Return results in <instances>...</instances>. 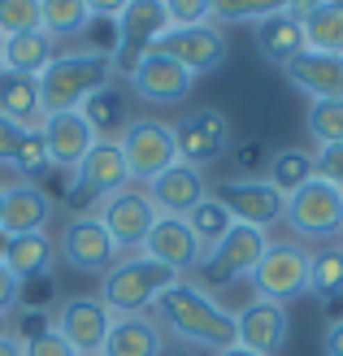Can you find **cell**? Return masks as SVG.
Segmentation results:
<instances>
[{
  "instance_id": "cell-30",
  "label": "cell",
  "mask_w": 343,
  "mask_h": 356,
  "mask_svg": "<svg viewBox=\"0 0 343 356\" xmlns=\"http://www.w3.org/2000/svg\"><path fill=\"white\" fill-rule=\"evenodd\" d=\"M92 9L87 0H44L40 5V31L48 35L52 44L57 40H79L92 26Z\"/></svg>"
},
{
  "instance_id": "cell-16",
  "label": "cell",
  "mask_w": 343,
  "mask_h": 356,
  "mask_svg": "<svg viewBox=\"0 0 343 356\" xmlns=\"http://www.w3.org/2000/svg\"><path fill=\"white\" fill-rule=\"evenodd\" d=\"M287 334H292V317L282 305H269V300H248V305L234 313V343L257 352V356H274L287 348Z\"/></svg>"
},
{
  "instance_id": "cell-9",
  "label": "cell",
  "mask_w": 343,
  "mask_h": 356,
  "mask_svg": "<svg viewBox=\"0 0 343 356\" xmlns=\"http://www.w3.org/2000/svg\"><path fill=\"white\" fill-rule=\"evenodd\" d=\"M174 144H178V161L205 170L213 161H222L234 144V127L222 109H196L174 122Z\"/></svg>"
},
{
  "instance_id": "cell-31",
  "label": "cell",
  "mask_w": 343,
  "mask_h": 356,
  "mask_svg": "<svg viewBox=\"0 0 343 356\" xmlns=\"http://www.w3.org/2000/svg\"><path fill=\"white\" fill-rule=\"evenodd\" d=\"M183 222L191 226V235H196V243H200V252H213V248L226 239V230L234 226V218L226 213V204L218 200V195H205V200L196 204Z\"/></svg>"
},
{
  "instance_id": "cell-4",
  "label": "cell",
  "mask_w": 343,
  "mask_h": 356,
  "mask_svg": "<svg viewBox=\"0 0 343 356\" xmlns=\"http://www.w3.org/2000/svg\"><path fill=\"white\" fill-rule=\"evenodd\" d=\"M309 261L313 252L304 243L296 239H282V243H269L261 261H257V270H252V300H269V305H292V300L300 296H309Z\"/></svg>"
},
{
  "instance_id": "cell-22",
  "label": "cell",
  "mask_w": 343,
  "mask_h": 356,
  "mask_svg": "<svg viewBox=\"0 0 343 356\" xmlns=\"http://www.w3.org/2000/svg\"><path fill=\"white\" fill-rule=\"evenodd\" d=\"M292 87L309 92L313 100H343V57H326V52H309L292 57L282 65Z\"/></svg>"
},
{
  "instance_id": "cell-12",
  "label": "cell",
  "mask_w": 343,
  "mask_h": 356,
  "mask_svg": "<svg viewBox=\"0 0 343 356\" xmlns=\"http://www.w3.org/2000/svg\"><path fill=\"white\" fill-rule=\"evenodd\" d=\"M157 52L174 57L191 79H200V74L222 70V61H226V35L218 26H209V22L205 26H170L157 40Z\"/></svg>"
},
{
  "instance_id": "cell-48",
  "label": "cell",
  "mask_w": 343,
  "mask_h": 356,
  "mask_svg": "<svg viewBox=\"0 0 343 356\" xmlns=\"http://www.w3.org/2000/svg\"><path fill=\"white\" fill-rule=\"evenodd\" d=\"M218 356H257V352H248V348L234 343V348H226V352H218Z\"/></svg>"
},
{
  "instance_id": "cell-25",
  "label": "cell",
  "mask_w": 343,
  "mask_h": 356,
  "mask_svg": "<svg viewBox=\"0 0 343 356\" xmlns=\"http://www.w3.org/2000/svg\"><path fill=\"white\" fill-rule=\"evenodd\" d=\"M166 352V334L148 313L139 317H113L109 339H104L100 356H161Z\"/></svg>"
},
{
  "instance_id": "cell-43",
  "label": "cell",
  "mask_w": 343,
  "mask_h": 356,
  "mask_svg": "<svg viewBox=\"0 0 343 356\" xmlns=\"http://www.w3.org/2000/svg\"><path fill=\"white\" fill-rule=\"evenodd\" d=\"M22 139H26V131L0 113V165L13 170V156H17V148H22Z\"/></svg>"
},
{
  "instance_id": "cell-37",
  "label": "cell",
  "mask_w": 343,
  "mask_h": 356,
  "mask_svg": "<svg viewBox=\"0 0 343 356\" xmlns=\"http://www.w3.org/2000/svg\"><path fill=\"white\" fill-rule=\"evenodd\" d=\"M269 161H274V152H269V144L261 135H248L244 144H234V170H239V178H265Z\"/></svg>"
},
{
  "instance_id": "cell-11",
  "label": "cell",
  "mask_w": 343,
  "mask_h": 356,
  "mask_svg": "<svg viewBox=\"0 0 343 356\" xmlns=\"http://www.w3.org/2000/svg\"><path fill=\"white\" fill-rule=\"evenodd\" d=\"M218 200L226 204V213L234 222H244V226H274L282 222V213H287V195L269 183V178H226V183H218Z\"/></svg>"
},
{
  "instance_id": "cell-7",
  "label": "cell",
  "mask_w": 343,
  "mask_h": 356,
  "mask_svg": "<svg viewBox=\"0 0 343 356\" xmlns=\"http://www.w3.org/2000/svg\"><path fill=\"white\" fill-rule=\"evenodd\" d=\"M170 31V13L157 0H131V5H118V48H113V74H126L157 48V40Z\"/></svg>"
},
{
  "instance_id": "cell-35",
  "label": "cell",
  "mask_w": 343,
  "mask_h": 356,
  "mask_svg": "<svg viewBox=\"0 0 343 356\" xmlns=\"http://www.w3.org/2000/svg\"><path fill=\"white\" fill-rule=\"evenodd\" d=\"M40 31V5L35 0H0V40Z\"/></svg>"
},
{
  "instance_id": "cell-45",
  "label": "cell",
  "mask_w": 343,
  "mask_h": 356,
  "mask_svg": "<svg viewBox=\"0 0 343 356\" xmlns=\"http://www.w3.org/2000/svg\"><path fill=\"white\" fill-rule=\"evenodd\" d=\"M321 352H326V356H343V317L326 326V339H321Z\"/></svg>"
},
{
  "instance_id": "cell-13",
  "label": "cell",
  "mask_w": 343,
  "mask_h": 356,
  "mask_svg": "<svg viewBox=\"0 0 343 356\" xmlns=\"http://www.w3.org/2000/svg\"><path fill=\"white\" fill-rule=\"evenodd\" d=\"M126 87L143 100V104H157V109H170V104H183L191 96V87L196 79L187 74L183 65H178L174 57H166V52H148L135 70H131V79H126Z\"/></svg>"
},
{
  "instance_id": "cell-1",
  "label": "cell",
  "mask_w": 343,
  "mask_h": 356,
  "mask_svg": "<svg viewBox=\"0 0 343 356\" xmlns=\"http://www.w3.org/2000/svg\"><path fill=\"white\" fill-rule=\"evenodd\" d=\"M157 313H161V322H166V330L174 339H183L191 352L200 348V352L218 356V352L234 348V313L222 309L209 291H200L187 278H178L174 287L161 291Z\"/></svg>"
},
{
  "instance_id": "cell-42",
  "label": "cell",
  "mask_w": 343,
  "mask_h": 356,
  "mask_svg": "<svg viewBox=\"0 0 343 356\" xmlns=\"http://www.w3.org/2000/svg\"><path fill=\"white\" fill-rule=\"evenodd\" d=\"M52 300V274H40V278H26L22 282V300H17V309H40Z\"/></svg>"
},
{
  "instance_id": "cell-47",
  "label": "cell",
  "mask_w": 343,
  "mask_h": 356,
  "mask_svg": "<svg viewBox=\"0 0 343 356\" xmlns=\"http://www.w3.org/2000/svg\"><path fill=\"white\" fill-rule=\"evenodd\" d=\"M13 334V322H9V313H0V339H9Z\"/></svg>"
},
{
  "instance_id": "cell-17",
  "label": "cell",
  "mask_w": 343,
  "mask_h": 356,
  "mask_svg": "<svg viewBox=\"0 0 343 356\" xmlns=\"http://www.w3.org/2000/svg\"><path fill=\"white\" fill-rule=\"evenodd\" d=\"M52 218V195L40 183H9L0 200V235H40Z\"/></svg>"
},
{
  "instance_id": "cell-19",
  "label": "cell",
  "mask_w": 343,
  "mask_h": 356,
  "mask_svg": "<svg viewBox=\"0 0 343 356\" xmlns=\"http://www.w3.org/2000/svg\"><path fill=\"white\" fill-rule=\"evenodd\" d=\"M148 200L157 204V213L161 218H187V213L196 209L209 195V183H205V174L196 170V165H170L166 174H157L148 187Z\"/></svg>"
},
{
  "instance_id": "cell-46",
  "label": "cell",
  "mask_w": 343,
  "mask_h": 356,
  "mask_svg": "<svg viewBox=\"0 0 343 356\" xmlns=\"http://www.w3.org/2000/svg\"><path fill=\"white\" fill-rule=\"evenodd\" d=\"M0 356H22V343H17V334H9V339H0Z\"/></svg>"
},
{
  "instance_id": "cell-40",
  "label": "cell",
  "mask_w": 343,
  "mask_h": 356,
  "mask_svg": "<svg viewBox=\"0 0 343 356\" xmlns=\"http://www.w3.org/2000/svg\"><path fill=\"white\" fill-rule=\"evenodd\" d=\"M22 356H79V352L57 334V326H52V330L40 334V339H26L22 343Z\"/></svg>"
},
{
  "instance_id": "cell-26",
  "label": "cell",
  "mask_w": 343,
  "mask_h": 356,
  "mask_svg": "<svg viewBox=\"0 0 343 356\" xmlns=\"http://www.w3.org/2000/svg\"><path fill=\"white\" fill-rule=\"evenodd\" d=\"M0 113L17 122L22 131L44 127V104H40V79L26 74H0Z\"/></svg>"
},
{
  "instance_id": "cell-27",
  "label": "cell",
  "mask_w": 343,
  "mask_h": 356,
  "mask_svg": "<svg viewBox=\"0 0 343 356\" xmlns=\"http://www.w3.org/2000/svg\"><path fill=\"white\" fill-rule=\"evenodd\" d=\"M57 57V44L48 40L44 31H26V35H13V40H5V70L0 74H26V79H40L48 61Z\"/></svg>"
},
{
  "instance_id": "cell-51",
  "label": "cell",
  "mask_w": 343,
  "mask_h": 356,
  "mask_svg": "<svg viewBox=\"0 0 343 356\" xmlns=\"http://www.w3.org/2000/svg\"><path fill=\"white\" fill-rule=\"evenodd\" d=\"M0 200H5V183H0Z\"/></svg>"
},
{
  "instance_id": "cell-21",
  "label": "cell",
  "mask_w": 343,
  "mask_h": 356,
  "mask_svg": "<svg viewBox=\"0 0 343 356\" xmlns=\"http://www.w3.org/2000/svg\"><path fill=\"white\" fill-rule=\"evenodd\" d=\"M74 183H83L96 200L131 187V174H126V156L118 148V139H96L92 152H87L79 161V170H74Z\"/></svg>"
},
{
  "instance_id": "cell-29",
  "label": "cell",
  "mask_w": 343,
  "mask_h": 356,
  "mask_svg": "<svg viewBox=\"0 0 343 356\" xmlns=\"http://www.w3.org/2000/svg\"><path fill=\"white\" fill-rule=\"evenodd\" d=\"M52 261H57V248H52V239L44 235H17L9 239L5 248V265L13 270L17 282H26V278H40V274H52Z\"/></svg>"
},
{
  "instance_id": "cell-15",
  "label": "cell",
  "mask_w": 343,
  "mask_h": 356,
  "mask_svg": "<svg viewBox=\"0 0 343 356\" xmlns=\"http://www.w3.org/2000/svg\"><path fill=\"white\" fill-rule=\"evenodd\" d=\"M118 243L109 239V230L100 226V218H74L61 230V261L79 274H109L118 261Z\"/></svg>"
},
{
  "instance_id": "cell-39",
  "label": "cell",
  "mask_w": 343,
  "mask_h": 356,
  "mask_svg": "<svg viewBox=\"0 0 343 356\" xmlns=\"http://www.w3.org/2000/svg\"><path fill=\"white\" fill-rule=\"evenodd\" d=\"M166 13H170V26H205L209 22V5L200 0H166Z\"/></svg>"
},
{
  "instance_id": "cell-14",
  "label": "cell",
  "mask_w": 343,
  "mask_h": 356,
  "mask_svg": "<svg viewBox=\"0 0 343 356\" xmlns=\"http://www.w3.org/2000/svg\"><path fill=\"white\" fill-rule=\"evenodd\" d=\"M52 326L79 356H100L104 339H109V326H113V313L100 305V296H70L61 313L52 317Z\"/></svg>"
},
{
  "instance_id": "cell-20",
  "label": "cell",
  "mask_w": 343,
  "mask_h": 356,
  "mask_svg": "<svg viewBox=\"0 0 343 356\" xmlns=\"http://www.w3.org/2000/svg\"><path fill=\"white\" fill-rule=\"evenodd\" d=\"M44 148H48V161L52 170H79V161L96 144V131L87 127L83 113H57V118H44Z\"/></svg>"
},
{
  "instance_id": "cell-38",
  "label": "cell",
  "mask_w": 343,
  "mask_h": 356,
  "mask_svg": "<svg viewBox=\"0 0 343 356\" xmlns=\"http://www.w3.org/2000/svg\"><path fill=\"white\" fill-rule=\"evenodd\" d=\"M274 9H278L274 0H218V5H209V17H218V22H261Z\"/></svg>"
},
{
  "instance_id": "cell-34",
  "label": "cell",
  "mask_w": 343,
  "mask_h": 356,
  "mask_svg": "<svg viewBox=\"0 0 343 356\" xmlns=\"http://www.w3.org/2000/svg\"><path fill=\"white\" fill-rule=\"evenodd\" d=\"M304 127L321 148L343 144V100H313L309 113H304Z\"/></svg>"
},
{
  "instance_id": "cell-52",
  "label": "cell",
  "mask_w": 343,
  "mask_h": 356,
  "mask_svg": "<svg viewBox=\"0 0 343 356\" xmlns=\"http://www.w3.org/2000/svg\"><path fill=\"white\" fill-rule=\"evenodd\" d=\"M339 248H343V243H339Z\"/></svg>"
},
{
  "instance_id": "cell-33",
  "label": "cell",
  "mask_w": 343,
  "mask_h": 356,
  "mask_svg": "<svg viewBox=\"0 0 343 356\" xmlns=\"http://www.w3.org/2000/svg\"><path fill=\"white\" fill-rule=\"evenodd\" d=\"M317 174V165H313V156L304 152V148H278L274 152V161H269V183H274L282 195H292L296 187H304L309 178Z\"/></svg>"
},
{
  "instance_id": "cell-44",
  "label": "cell",
  "mask_w": 343,
  "mask_h": 356,
  "mask_svg": "<svg viewBox=\"0 0 343 356\" xmlns=\"http://www.w3.org/2000/svg\"><path fill=\"white\" fill-rule=\"evenodd\" d=\"M17 300H22V282L13 278V270L0 261V313H13Z\"/></svg>"
},
{
  "instance_id": "cell-10",
  "label": "cell",
  "mask_w": 343,
  "mask_h": 356,
  "mask_svg": "<svg viewBox=\"0 0 343 356\" xmlns=\"http://www.w3.org/2000/svg\"><path fill=\"white\" fill-rule=\"evenodd\" d=\"M100 226L109 230V239L118 243V252H135V248H143V239H148V230L157 226V204L148 200V191L139 187H122L113 195H104L100 209H96Z\"/></svg>"
},
{
  "instance_id": "cell-50",
  "label": "cell",
  "mask_w": 343,
  "mask_h": 356,
  "mask_svg": "<svg viewBox=\"0 0 343 356\" xmlns=\"http://www.w3.org/2000/svg\"><path fill=\"white\" fill-rule=\"evenodd\" d=\"M0 57H5V40H0ZM0 70H5V61H0Z\"/></svg>"
},
{
  "instance_id": "cell-28",
  "label": "cell",
  "mask_w": 343,
  "mask_h": 356,
  "mask_svg": "<svg viewBox=\"0 0 343 356\" xmlns=\"http://www.w3.org/2000/svg\"><path fill=\"white\" fill-rule=\"evenodd\" d=\"M79 113L87 118V127L96 131V139H113V135H122L126 127H131V118H126V87L113 79L109 87H100V92L87 100Z\"/></svg>"
},
{
  "instance_id": "cell-41",
  "label": "cell",
  "mask_w": 343,
  "mask_h": 356,
  "mask_svg": "<svg viewBox=\"0 0 343 356\" xmlns=\"http://www.w3.org/2000/svg\"><path fill=\"white\" fill-rule=\"evenodd\" d=\"M313 165H317V178H326L330 187L343 191V144H330V148H321L313 156Z\"/></svg>"
},
{
  "instance_id": "cell-5",
  "label": "cell",
  "mask_w": 343,
  "mask_h": 356,
  "mask_svg": "<svg viewBox=\"0 0 343 356\" xmlns=\"http://www.w3.org/2000/svg\"><path fill=\"white\" fill-rule=\"evenodd\" d=\"M282 222L292 226L296 239H313V243L339 239L343 235V191L313 174L304 187H296L292 195H287Z\"/></svg>"
},
{
  "instance_id": "cell-36",
  "label": "cell",
  "mask_w": 343,
  "mask_h": 356,
  "mask_svg": "<svg viewBox=\"0 0 343 356\" xmlns=\"http://www.w3.org/2000/svg\"><path fill=\"white\" fill-rule=\"evenodd\" d=\"M13 170L22 174V183H35V178H44V174L52 170L48 148H44V135H40V131H26L22 148H17V156H13Z\"/></svg>"
},
{
  "instance_id": "cell-6",
  "label": "cell",
  "mask_w": 343,
  "mask_h": 356,
  "mask_svg": "<svg viewBox=\"0 0 343 356\" xmlns=\"http://www.w3.org/2000/svg\"><path fill=\"white\" fill-rule=\"evenodd\" d=\"M265 248H269L265 230L234 222L226 230V239L213 248V252H205V261L196 265V287L205 291V287H230V282H239V278H252Z\"/></svg>"
},
{
  "instance_id": "cell-23",
  "label": "cell",
  "mask_w": 343,
  "mask_h": 356,
  "mask_svg": "<svg viewBox=\"0 0 343 356\" xmlns=\"http://www.w3.org/2000/svg\"><path fill=\"white\" fill-rule=\"evenodd\" d=\"M304 26V48L343 57V0H317V5H292Z\"/></svg>"
},
{
  "instance_id": "cell-49",
  "label": "cell",
  "mask_w": 343,
  "mask_h": 356,
  "mask_svg": "<svg viewBox=\"0 0 343 356\" xmlns=\"http://www.w3.org/2000/svg\"><path fill=\"white\" fill-rule=\"evenodd\" d=\"M161 356H196V352H191V348H166Z\"/></svg>"
},
{
  "instance_id": "cell-3",
  "label": "cell",
  "mask_w": 343,
  "mask_h": 356,
  "mask_svg": "<svg viewBox=\"0 0 343 356\" xmlns=\"http://www.w3.org/2000/svg\"><path fill=\"white\" fill-rule=\"evenodd\" d=\"M174 282H178V274L170 265H161L143 252L118 257L113 270L100 278V305L113 317H139V313H148L161 300V291L174 287Z\"/></svg>"
},
{
  "instance_id": "cell-8",
  "label": "cell",
  "mask_w": 343,
  "mask_h": 356,
  "mask_svg": "<svg viewBox=\"0 0 343 356\" xmlns=\"http://www.w3.org/2000/svg\"><path fill=\"white\" fill-rule=\"evenodd\" d=\"M118 148L126 156V174H131V183H152L157 174H166L170 165H178L174 127L152 122V118L131 122V127L118 135Z\"/></svg>"
},
{
  "instance_id": "cell-18",
  "label": "cell",
  "mask_w": 343,
  "mask_h": 356,
  "mask_svg": "<svg viewBox=\"0 0 343 356\" xmlns=\"http://www.w3.org/2000/svg\"><path fill=\"white\" fill-rule=\"evenodd\" d=\"M139 252H143V257H152V261H161V265H170L178 278L191 274L196 265L205 261L200 243H196L191 226H187L183 218H157V226L148 230V239H143Z\"/></svg>"
},
{
  "instance_id": "cell-24",
  "label": "cell",
  "mask_w": 343,
  "mask_h": 356,
  "mask_svg": "<svg viewBox=\"0 0 343 356\" xmlns=\"http://www.w3.org/2000/svg\"><path fill=\"white\" fill-rule=\"evenodd\" d=\"M252 44H257V52L265 61H278V65L300 57V52H304V26H300V17L292 13V5H278L269 17H261Z\"/></svg>"
},
{
  "instance_id": "cell-2",
  "label": "cell",
  "mask_w": 343,
  "mask_h": 356,
  "mask_svg": "<svg viewBox=\"0 0 343 356\" xmlns=\"http://www.w3.org/2000/svg\"><path fill=\"white\" fill-rule=\"evenodd\" d=\"M113 83V61L104 52H61L52 57L48 70L40 74V104H44V118H57V113H79L87 100H92L100 87Z\"/></svg>"
},
{
  "instance_id": "cell-32",
  "label": "cell",
  "mask_w": 343,
  "mask_h": 356,
  "mask_svg": "<svg viewBox=\"0 0 343 356\" xmlns=\"http://www.w3.org/2000/svg\"><path fill=\"white\" fill-rule=\"evenodd\" d=\"M309 291L321 300H343V248L326 243L309 261Z\"/></svg>"
}]
</instances>
